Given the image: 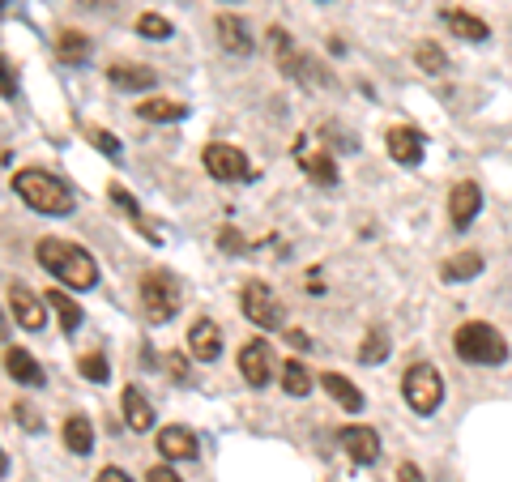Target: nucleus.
<instances>
[{
    "label": "nucleus",
    "mask_w": 512,
    "mask_h": 482,
    "mask_svg": "<svg viewBox=\"0 0 512 482\" xmlns=\"http://www.w3.org/2000/svg\"><path fill=\"white\" fill-rule=\"evenodd\" d=\"M180 303H184V286H180V278H175L171 269L141 273V308H146V316L154 320V325H167V320H175Z\"/></svg>",
    "instance_id": "obj_4"
},
{
    "label": "nucleus",
    "mask_w": 512,
    "mask_h": 482,
    "mask_svg": "<svg viewBox=\"0 0 512 482\" xmlns=\"http://www.w3.org/2000/svg\"><path fill=\"white\" fill-rule=\"evenodd\" d=\"M239 376H244L252 389H265L274 380V355H269V342H248L239 350Z\"/></svg>",
    "instance_id": "obj_9"
},
{
    "label": "nucleus",
    "mask_w": 512,
    "mask_h": 482,
    "mask_svg": "<svg viewBox=\"0 0 512 482\" xmlns=\"http://www.w3.org/2000/svg\"><path fill=\"white\" fill-rule=\"evenodd\" d=\"M320 384H325V393L338 401L342 410H363V393H359L342 372H325V376H320Z\"/></svg>",
    "instance_id": "obj_22"
},
{
    "label": "nucleus",
    "mask_w": 512,
    "mask_h": 482,
    "mask_svg": "<svg viewBox=\"0 0 512 482\" xmlns=\"http://www.w3.org/2000/svg\"><path fill=\"white\" fill-rule=\"evenodd\" d=\"M107 82L116 90H150L154 86V69H146V64H111Z\"/></svg>",
    "instance_id": "obj_18"
},
{
    "label": "nucleus",
    "mask_w": 512,
    "mask_h": 482,
    "mask_svg": "<svg viewBox=\"0 0 512 482\" xmlns=\"http://www.w3.org/2000/svg\"><path fill=\"white\" fill-rule=\"evenodd\" d=\"M5 367H9V376L18 380V384H30V389H39V384H43V367L30 359L22 346H9L5 350Z\"/></svg>",
    "instance_id": "obj_19"
},
{
    "label": "nucleus",
    "mask_w": 512,
    "mask_h": 482,
    "mask_svg": "<svg viewBox=\"0 0 512 482\" xmlns=\"http://www.w3.org/2000/svg\"><path fill=\"white\" fill-rule=\"evenodd\" d=\"M13 192H18L35 214H52V218L73 214V192L64 188L52 171H18L13 175Z\"/></svg>",
    "instance_id": "obj_2"
},
{
    "label": "nucleus",
    "mask_w": 512,
    "mask_h": 482,
    "mask_svg": "<svg viewBox=\"0 0 512 482\" xmlns=\"http://www.w3.org/2000/svg\"><path fill=\"white\" fill-rule=\"evenodd\" d=\"M239 303H244V316L252 320L256 329H282V325H286L282 299L269 291L265 282H248V286H244V299H239Z\"/></svg>",
    "instance_id": "obj_7"
},
{
    "label": "nucleus",
    "mask_w": 512,
    "mask_h": 482,
    "mask_svg": "<svg viewBox=\"0 0 512 482\" xmlns=\"http://www.w3.org/2000/svg\"><path fill=\"white\" fill-rule=\"evenodd\" d=\"M86 141L94 150H103L107 158H120V141L107 133V128H99V124H86Z\"/></svg>",
    "instance_id": "obj_31"
},
{
    "label": "nucleus",
    "mask_w": 512,
    "mask_h": 482,
    "mask_svg": "<svg viewBox=\"0 0 512 482\" xmlns=\"http://www.w3.org/2000/svg\"><path fill=\"white\" fill-rule=\"evenodd\" d=\"M5 99L13 103V99H18V82H13V64L5 60Z\"/></svg>",
    "instance_id": "obj_38"
},
{
    "label": "nucleus",
    "mask_w": 512,
    "mask_h": 482,
    "mask_svg": "<svg viewBox=\"0 0 512 482\" xmlns=\"http://www.w3.org/2000/svg\"><path fill=\"white\" fill-rule=\"evenodd\" d=\"M444 22H448V30H453V35L470 39V43H483V39L491 35L483 18H474V13H461V9H448V13H444Z\"/></svg>",
    "instance_id": "obj_25"
},
{
    "label": "nucleus",
    "mask_w": 512,
    "mask_h": 482,
    "mask_svg": "<svg viewBox=\"0 0 512 482\" xmlns=\"http://www.w3.org/2000/svg\"><path fill=\"white\" fill-rule=\"evenodd\" d=\"M64 448L77 457H86L90 448H94V427L86 414H73V419H64Z\"/></svg>",
    "instance_id": "obj_21"
},
{
    "label": "nucleus",
    "mask_w": 512,
    "mask_h": 482,
    "mask_svg": "<svg viewBox=\"0 0 512 482\" xmlns=\"http://www.w3.org/2000/svg\"><path fill=\"white\" fill-rule=\"evenodd\" d=\"M384 146H389V158L402 167H419L423 163V133L410 124H397L384 133Z\"/></svg>",
    "instance_id": "obj_10"
},
{
    "label": "nucleus",
    "mask_w": 512,
    "mask_h": 482,
    "mask_svg": "<svg viewBox=\"0 0 512 482\" xmlns=\"http://www.w3.org/2000/svg\"><path fill=\"white\" fill-rule=\"evenodd\" d=\"M120 401H124V423L133 431H150L154 427V406L146 401V393H141L137 384H128Z\"/></svg>",
    "instance_id": "obj_17"
},
{
    "label": "nucleus",
    "mask_w": 512,
    "mask_h": 482,
    "mask_svg": "<svg viewBox=\"0 0 512 482\" xmlns=\"http://www.w3.org/2000/svg\"><path fill=\"white\" fill-rule=\"evenodd\" d=\"M188 355L197 363H214L222 355V329L214 320H197V325L188 329Z\"/></svg>",
    "instance_id": "obj_14"
},
{
    "label": "nucleus",
    "mask_w": 512,
    "mask_h": 482,
    "mask_svg": "<svg viewBox=\"0 0 512 482\" xmlns=\"http://www.w3.org/2000/svg\"><path fill=\"white\" fill-rule=\"evenodd\" d=\"M312 384H316V380H312V372H308L303 363H286V367H282V389L291 393V397H308Z\"/></svg>",
    "instance_id": "obj_27"
},
{
    "label": "nucleus",
    "mask_w": 512,
    "mask_h": 482,
    "mask_svg": "<svg viewBox=\"0 0 512 482\" xmlns=\"http://www.w3.org/2000/svg\"><path fill=\"white\" fill-rule=\"evenodd\" d=\"M295 163H299V171L308 175L312 184H320V188H333L338 184V163L325 154V146H312L308 137H299L295 141Z\"/></svg>",
    "instance_id": "obj_8"
},
{
    "label": "nucleus",
    "mask_w": 512,
    "mask_h": 482,
    "mask_svg": "<svg viewBox=\"0 0 512 482\" xmlns=\"http://www.w3.org/2000/svg\"><path fill=\"white\" fill-rule=\"evenodd\" d=\"M402 393H406V406L414 414H436L440 401H444V380L431 363H414L402 376Z\"/></svg>",
    "instance_id": "obj_5"
},
{
    "label": "nucleus",
    "mask_w": 512,
    "mask_h": 482,
    "mask_svg": "<svg viewBox=\"0 0 512 482\" xmlns=\"http://www.w3.org/2000/svg\"><path fill=\"white\" fill-rule=\"evenodd\" d=\"M146 482H180V474L167 470V465H154V470L146 474Z\"/></svg>",
    "instance_id": "obj_36"
},
{
    "label": "nucleus",
    "mask_w": 512,
    "mask_h": 482,
    "mask_svg": "<svg viewBox=\"0 0 512 482\" xmlns=\"http://www.w3.org/2000/svg\"><path fill=\"white\" fill-rule=\"evenodd\" d=\"M35 256L60 286H69V291H90V286L99 282V261H94L86 248L69 244V239H39Z\"/></svg>",
    "instance_id": "obj_1"
},
{
    "label": "nucleus",
    "mask_w": 512,
    "mask_h": 482,
    "mask_svg": "<svg viewBox=\"0 0 512 482\" xmlns=\"http://www.w3.org/2000/svg\"><path fill=\"white\" fill-rule=\"evenodd\" d=\"M82 376L90 380V384H107V376H111V367H107V359L103 355H82Z\"/></svg>",
    "instance_id": "obj_32"
},
{
    "label": "nucleus",
    "mask_w": 512,
    "mask_h": 482,
    "mask_svg": "<svg viewBox=\"0 0 512 482\" xmlns=\"http://www.w3.org/2000/svg\"><path fill=\"white\" fill-rule=\"evenodd\" d=\"M483 273V256L478 252H461V256H448V261L440 265V278L444 282H470Z\"/></svg>",
    "instance_id": "obj_24"
},
{
    "label": "nucleus",
    "mask_w": 512,
    "mask_h": 482,
    "mask_svg": "<svg viewBox=\"0 0 512 482\" xmlns=\"http://www.w3.org/2000/svg\"><path fill=\"white\" fill-rule=\"evenodd\" d=\"M218 244L227 248V252H248V244H244V235H239V231H222Z\"/></svg>",
    "instance_id": "obj_33"
},
{
    "label": "nucleus",
    "mask_w": 512,
    "mask_h": 482,
    "mask_svg": "<svg viewBox=\"0 0 512 482\" xmlns=\"http://www.w3.org/2000/svg\"><path fill=\"white\" fill-rule=\"evenodd\" d=\"M338 440H342L346 457L355 465H376L380 461V436L372 427H346V431H338Z\"/></svg>",
    "instance_id": "obj_13"
},
{
    "label": "nucleus",
    "mask_w": 512,
    "mask_h": 482,
    "mask_svg": "<svg viewBox=\"0 0 512 482\" xmlns=\"http://www.w3.org/2000/svg\"><path fill=\"white\" fill-rule=\"evenodd\" d=\"M291 346H299V350H308L312 342H308V333H303V329H291Z\"/></svg>",
    "instance_id": "obj_39"
},
{
    "label": "nucleus",
    "mask_w": 512,
    "mask_h": 482,
    "mask_svg": "<svg viewBox=\"0 0 512 482\" xmlns=\"http://www.w3.org/2000/svg\"><path fill=\"white\" fill-rule=\"evenodd\" d=\"M13 419H22L30 431H39V419H35V406H26V401H18V406H13Z\"/></svg>",
    "instance_id": "obj_34"
},
{
    "label": "nucleus",
    "mask_w": 512,
    "mask_h": 482,
    "mask_svg": "<svg viewBox=\"0 0 512 482\" xmlns=\"http://www.w3.org/2000/svg\"><path fill=\"white\" fill-rule=\"evenodd\" d=\"M397 482H423V470L414 461H406V465H397Z\"/></svg>",
    "instance_id": "obj_35"
},
{
    "label": "nucleus",
    "mask_w": 512,
    "mask_h": 482,
    "mask_svg": "<svg viewBox=\"0 0 512 482\" xmlns=\"http://www.w3.org/2000/svg\"><path fill=\"white\" fill-rule=\"evenodd\" d=\"M86 56H90V39L82 35V30H60L56 35V60L60 64H86Z\"/></svg>",
    "instance_id": "obj_20"
},
{
    "label": "nucleus",
    "mask_w": 512,
    "mask_h": 482,
    "mask_svg": "<svg viewBox=\"0 0 512 482\" xmlns=\"http://www.w3.org/2000/svg\"><path fill=\"white\" fill-rule=\"evenodd\" d=\"M453 350H457V359L478 363V367H495V363L508 359L504 333L491 329V325H483V320H470V325H461L457 337H453Z\"/></svg>",
    "instance_id": "obj_3"
},
{
    "label": "nucleus",
    "mask_w": 512,
    "mask_h": 482,
    "mask_svg": "<svg viewBox=\"0 0 512 482\" xmlns=\"http://www.w3.org/2000/svg\"><path fill=\"white\" fill-rule=\"evenodd\" d=\"M478 210H483V188H478L474 180H461L453 192H448V218H453L457 231H466L478 218Z\"/></svg>",
    "instance_id": "obj_11"
},
{
    "label": "nucleus",
    "mask_w": 512,
    "mask_h": 482,
    "mask_svg": "<svg viewBox=\"0 0 512 482\" xmlns=\"http://www.w3.org/2000/svg\"><path fill=\"white\" fill-rule=\"evenodd\" d=\"M137 116L154 120V124H175V120L188 116V103H180V99H150V103H137Z\"/></svg>",
    "instance_id": "obj_23"
},
{
    "label": "nucleus",
    "mask_w": 512,
    "mask_h": 482,
    "mask_svg": "<svg viewBox=\"0 0 512 482\" xmlns=\"http://www.w3.org/2000/svg\"><path fill=\"white\" fill-rule=\"evenodd\" d=\"M99 482H133V478H128L120 465H107V470H99Z\"/></svg>",
    "instance_id": "obj_37"
},
{
    "label": "nucleus",
    "mask_w": 512,
    "mask_h": 482,
    "mask_svg": "<svg viewBox=\"0 0 512 482\" xmlns=\"http://www.w3.org/2000/svg\"><path fill=\"white\" fill-rule=\"evenodd\" d=\"M47 308L56 312V320H60L64 333H77V329H82V308H77V303L64 295V291H47Z\"/></svg>",
    "instance_id": "obj_26"
},
{
    "label": "nucleus",
    "mask_w": 512,
    "mask_h": 482,
    "mask_svg": "<svg viewBox=\"0 0 512 482\" xmlns=\"http://www.w3.org/2000/svg\"><path fill=\"white\" fill-rule=\"evenodd\" d=\"M359 359L363 363H384V359H389V337H384L380 329H372L363 337V346H359Z\"/></svg>",
    "instance_id": "obj_30"
},
{
    "label": "nucleus",
    "mask_w": 512,
    "mask_h": 482,
    "mask_svg": "<svg viewBox=\"0 0 512 482\" xmlns=\"http://www.w3.org/2000/svg\"><path fill=\"white\" fill-rule=\"evenodd\" d=\"M218 39H222V47H227L231 56H248L252 47H256L248 22L244 18H231V13H222V18H218Z\"/></svg>",
    "instance_id": "obj_16"
},
{
    "label": "nucleus",
    "mask_w": 512,
    "mask_h": 482,
    "mask_svg": "<svg viewBox=\"0 0 512 482\" xmlns=\"http://www.w3.org/2000/svg\"><path fill=\"white\" fill-rule=\"evenodd\" d=\"M137 35H141V39L163 43V39H171V35H175V30H171V22L163 18V13H141V18H137Z\"/></svg>",
    "instance_id": "obj_28"
},
{
    "label": "nucleus",
    "mask_w": 512,
    "mask_h": 482,
    "mask_svg": "<svg viewBox=\"0 0 512 482\" xmlns=\"http://www.w3.org/2000/svg\"><path fill=\"white\" fill-rule=\"evenodd\" d=\"M9 312H13V320H18L22 329H43L47 299H39L35 291H26V286H9Z\"/></svg>",
    "instance_id": "obj_12"
},
{
    "label": "nucleus",
    "mask_w": 512,
    "mask_h": 482,
    "mask_svg": "<svg viewBox=\"0 0 512 482\" xmlns=\"http://www.w3.org/2000/svg\"><path fill=\"white\" fill-rule=\"evenodd\" d=\"M158 453L167 461H192L197 457V436L188 427H163L158 431Z\"/></svg>",
    "instance_id": "obj_15"
},
{
    "label": "nucleus",
    "mask_w": 512,
    "mask_h": 482,
    "mask_svg": "<svg viewBox=\"0 0 512 482\" xmlns=\"http://www.w3.org/2000/svg\"><path fill=\"white\" fill-rule=\"evenodd\" d=\"M201 163L205 171L214 175V180L222 184H248L252 180V163H248V154L239 150V146H227V141H210L201 154Z\"/></svg>",
    "instance_id": "obj_6"
},
{
    "label": "nucleus",
    "mask_w": 512,
    "mask_h": 482,
    "mask_svg": "<svg viewBox=\"0 0 512 482\" xmlns=\"http://www.w3.org/2000/svg\"><path fill=\"white\" fill-rule=\"evenodd\" d=\"M414 60H419V69H427V73H444L448 69V56H444L440 43H419L414 47Z\"/></svg>",
    "instance_id": "obj_29"
}]
</instances>
